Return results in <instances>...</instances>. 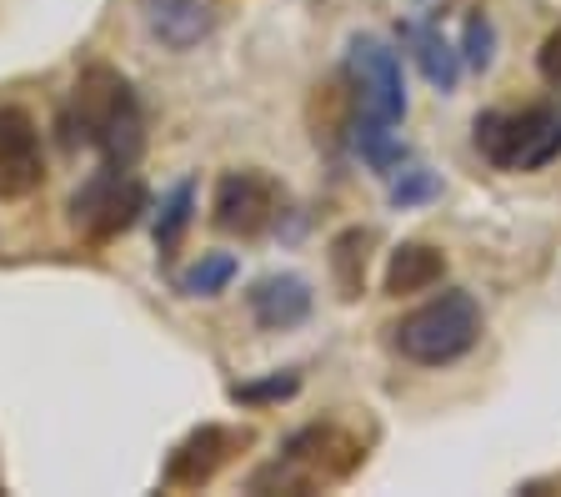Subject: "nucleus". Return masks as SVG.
I'll use <instances>...</instances> for the list:
<instances>
[{"instance_id": "423d86ee", "label": "nucleus", "mask_w": 561, "mask_h": 497, "mask_svg": "<svg viewBox=\"0 0 561 497\" xmlns=\"http://www.w3.org/2000/svg\"><path fill=\"white\" fill-rule=\"evenodd\" d=\"M146 212V187L140 177L121 171V166H101L76 196H70V226L85 241H111L140 222Z\"/></svg>"}, {"instance_id": "7ed1b4c3", "label": "nucleus", "mask_w": 561, "mask_h": 497, "mask_svg": "<svg viewBox=\"0 0 561 497\" xmlns=\"http://www.w3.org/2000/svg\"><path fill=\"white\" fill-rule=\"evenodd\" d=\"M391 342L407 362L416 368H446L461 362L471 347L481 342V307L471 292H442L426 307H416L411 317H401L391 327Z\"/></svg>"}, {"instance_id": "f03ea898", "label": "nucleus", "mask_w": 561, "mask_h": 497, "mask_svg": "<svg viewBox=\"0 0 561 497\" xmlns=\"http://www.w3.org/2000/svg\"><path fill=\"white\" fill-rule=\"evenodd\" d=\"M362 462H366V448L356 432H346L341 422H311L280 448V458L271 467H261L251 477V493H271L276 487V493L306 497L331 483H346Z\"/></svg>"}, {"instance_id": "6e6552de", "label": "nucleus", "mask_w": 561, "mask_h": 497, "mask_svg": "<svg viewBox=\"0 0 561 497\" xmlns=\"http://www.w3.org/2000/svg\"><path fill=\"white\" fill-rule=\"evenodd\" d=\"M241 448H251V427L206 422V427H196L191 438L175 442V452L165 458V467H161V483L165 487H206L226 462H236V452Z\"/></svg>"}, {"instance_id": "f3484780", "label": "nucleus", "mask_w": 561, "mask_h": 497, "mask_svg": "<svg viewBox=\"0 0 561 497\" xmlns=\"http://www.w3.org/2000/svg\"><path fill=\"white\" fill-rule=\"evenodd\" d=\"M191 212H196V187L181 181V187L165 196L161 216H156V247H161V257H171V251L181 247V231L191 226Z\"/></svg>"}, {"instance_id": "dca6fc26", "label": "nucleus", "mask_w": 561, "mask_h": 497, "mask_svg": "<svg viewBox=\"0 0 561 497\" xmlns=\"http://www.w3.org/2000/svg\"><path fill=\"white\" fill-rule=\"evenodd\" d=\"M236 272H241V267H236L231 251H206V257L191 261L186 272L175 276V286H181L186 296H216V292H226V286H231Z\"/></svg>"}, {"instance_id": "aec40b11", "label": "nucleus", "mask_w": 561, "mask_h": 497, "mask_svg": "<svg viewBox=\"0 0 561 497\" xmlns=\"http://www.w3.org/2000/svg\"><path fill=\"white\" fill-rule=\"evenodd\" d=\"M436 191H442V181H436L432 171H401V181L391 187V202L411 206V202H426V196H436Z\"/></svg>"}, {"instance_id": "2eb2a0df", "label": "nucleus", "mask_w": 561, "mask_h": 497, "mask_svg": "<svg viewBox=\"0 0 561 497\" xmlns=\"http://www.w3.org/2000/svg\"><path fill=\"white\" fill-rule=\"evenodd\" d=\"M356 151H362V161L371 166V171H381V177H397L401 161H407V146H401L397 131L381 126V121H356Z\"/></svg>"}, {"instance_id": "f8f14e48", "label": "nucleus", "mask_w": 561, "mask_h": 497, "mask_svg": "<svg viewBox=\"0 0 561 497\" xmlns=\"http://www.w3.org/2000/svg\"><path fill=\"white\" fill-rule=\"evenodd\" d=\"M446 276V257L426 241H401L386 261V292L391 296H411V292H432Z\"/></svg>"}, {"instance_id": "6ab92c4d", "label": "nucleus", "mask_w": 561, "mask_h": 497, "mask_svg": "<svg viewBox=\"0 0 561 497\" xmlns=\"http://www.w3.org/2000/svg\"><path fill=\"white\" fill-rule=\"evenodd\" d=\"M461 56H467L471 71H486V66H491V56H496V25H491V15H471V21H467Z\"/></svg>"}, {"instance_id": "0eeeda50", "label": "nucleus", "mask_w": 561, "mask_h": 497, "mask_svg": "<svg viewBox=\"0 0 561 497\" xmlns=\"http://www.w3.org/2000/svg\"><path fill=\"white\" fill-rule=\"evenodd\" d=\"M280 206H286V187H280L276 177H266V171H256V166H245V171H226V177L216 181L210 222H216V231H226V237L256 241L280 222Z\"/></svg>"}, {"instance_id": "f257e3e1", "label": "nucleus", "mask_w": 561, "mask_h": 497, "mask_svg": "<svg viewBox=\"0 0 561 497\" xmlns=\"http://www.w3.org/2000/svg\"><path fill=\"white\" fill-rule=\"evenodd\" d=\"M66 131L70 142H85L101 166H130L146 151V116L140 101L130 91V81L111 66H85L76 91H70V111H66Z\"/></svg>"}, {"instance_id": "9d476101", "label": "nucleus", "mask_w": 561, "mask_h": 497, "mask_svg": "<svg viewBox=\"0 0 561 497\" xmlns=\"http://www.w3.org/2000/svg\"><path fill=\"white\" fill-rule=\"evenodd\" d=\"M311 282L296 272H276V276H261L251 292H245V307L256 317V327L266 331H291L311 317Z\"/></svg>"}, {"instance_id": "20e7f679", "label": "nucleus", "mask_w": 561, "mask_h": 497, "mask_svg": "<svg viewBox=\"0 0 561 497\" xmlns=\"http://www.w3.org/2000/svg\"><path fill=\"white\" fill-rule=\"evenodd\" d=\"M477 151L502 171H541L561 156V106H522V111H481Z\"/></svg>"}, {"instance_id": "39448f33", "label": "nucleus", "mask_w": 561, "mask_h": 497, "mask_svg": "<svg viewBox=\"0 0 561 497\" xmlns=\"http://www.w3.org/2000/svg\"><path fill=\"white\" fill-rule=\"evenodd\" d=\"M346 81L356 95V121H381L397 126L407 116V76H401V56L376 36H356L346 46Z\"/></svg>"}, {"instance_id": "a211bd4d", "label": "nucleus", "mask_w": 561, "mask_h": 497, "mask_svg": "<svg viewBox=\"0 0 561 497\" xmlns=\"http://www.w3.org/2000/svg\"><path fill=\"white\" fill-rule=\"evenodd\" d=\"M296 387H301L296 372H276V377H266V382H241V387H231V397L245 407H261V403H286V397H296Z\"/></svg>"}, {"instance_id": "1a4fd4ad", "label": "nucleus", "mask_w": 561, "mask_h": 497, "mask_svg": "<svg viewBox=\"0 0 561 497\" xmlns=\"http://www.w3.org/2000/svg\"><path fill=\"white\" fill-rule=\"evenodd\" d=\"M46 181L41 131L21 106H0V202H21Z\"/></svg>"}, {"instance_id": "412c9836", "label": "nucleus", "mask_w": 561, "mask_h": 497, "mask_svg": "<svg viewBox=\"0 0 561 497\" xmlns=\"http://www.w3.org/2000/svg\"><path fill=\"white\" fill-rule=\"evenodd\" d=\"M537 71H541V81L557 86V91H561V25L551 31L547 41H541V50H537Z\"/></svg>"}, {"instance_id": "4468645a", "label": "nucleus", "mask_w": 561, "mask_h": 497, "mask_svg": "<svg viewBox=\"0 0 561 497\" xmlns=\"http://www.w3.org/2000/svg\"><path fill=\"white\" fill-rule=\"evenodd\" d=\"M371 231L366 226H346L336 241H331V276H336V292L346 302H356L366 286V261H371Z\"/></svg>"}, {"instance_id": "ddd939ff", "label": "nucleus", "mask_w": 561, "mask_h": 497, "mask_svg": "<svg viewBox=\"0 0 561 497\" xmlns=\"http://www.w3.org/2000/svg\"><path fill=\"white\" fill-rule=\"evenodd\" d=\"M407 46H411V56H416L421 76H426L436 91H456V81H461V50H456L436 25H407Z\"/></svg>"}, {"instance_id": "9b49d317", "label": "nucleus", "mask_w": 561, "mask_h": 497, "mask_svg": "<svg viewBox=\"0 0 561 497\" xmlns=\"http://www.w3.org/2000/svg\"><path fill=\"white\" fill-rule=\"evenodd\" d=\"M140 15L151 25V36L171 50H191L196 41H206L210 25H216L206 0H140Z\"/></svg>"}]
</instances>
